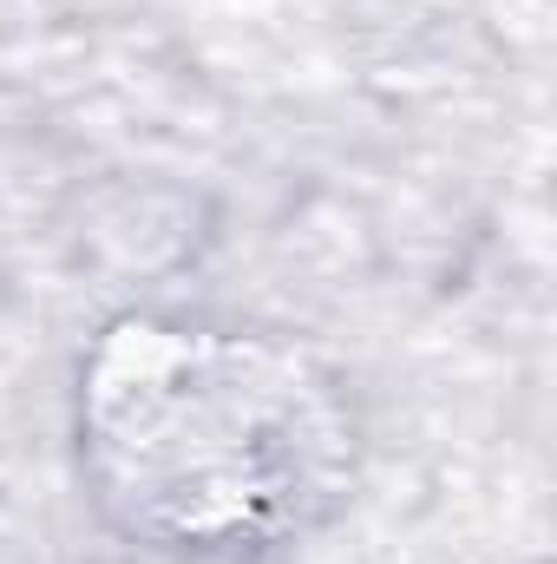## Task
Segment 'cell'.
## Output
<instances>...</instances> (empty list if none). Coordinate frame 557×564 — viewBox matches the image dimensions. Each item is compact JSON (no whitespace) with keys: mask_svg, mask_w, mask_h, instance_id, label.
Instances as JSON below:
<instances>
[{"mask_svg":"<svg viewBox=\"0 0 557 564\" xmlns=\"http://www.w3.org/2000/svg\"><path fill=\"white\" fill-rule=\"evenodd\" d=\"M92 401L119 499L171 539H256L315 492V408L263 348L139 328Z\"/></svg>","mask_w":557,"mask_h":564,"instance_id":"6da1fadb","label":"cell"}]
</instances>
